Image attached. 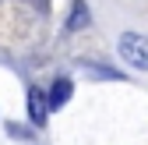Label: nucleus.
I'll list each match as a JSON object with an SVG mask.
<instances>
[{
	"label": "nucleus",
	"instance_id": "f257e3e1",
	"mask_svg": "<svg viewBox=\"0 0 148 145\" xmlns=\"http://www.w3.org/2000/svg\"><path fill=\"white\" fill-rule=\"evenodd\" d=\"M116 50H120V57L131 64V67L148 71V39H145V35H138V32H123L120 43H116Z\"/></svg>",
	"mask_w": 148,
	"mask_h": 145
},
{
	"label": "nucleus",
	"instance_id": "f03ea898",
	"mask_svg": "<svg viewBox=\"0 0 148 145\" xmlns=\"http://www.w3.org/2000/svg\"><path fill=\"white\" fill-rule=\"evenodd\" d=\"M28 117L35 128H42L46 117H49V103H46V92L42 88H28Z\"/></svg>",
	"mask_w": 148,
	"mask_h": 145
},
{
	"label": "nucleus",
	"instance_id": "7ed1b4c3",
	"mask_svg": "<svg viewBox=\"0 0 148 145\" xmlns=\"http://www.w3.org/2000/svg\"><path fill=\"white\" fill-rule=\"evenodd\" d=\"M71 92H74V85H71L67 78H57V81H53V88H49V96H46L49 110H60V106L71 99Z\"/></svg>",
	"mask_w": 148,
	"mask_h": 145
},
{
	"label": "nucleus",
	"instance_id": "20e7f679",
	"mask_svg": "<svg viewBox=\"0 0 148 145\" xmlns=\"http://www.w3.org/2000/svg\"><path fill=\"white\" fill-rule=\"evenodd\" d=\"M88 25V7L81 4V0H74V7H71V18H67V28H85Z\"/></svg>",
	"mask_w": 148,
	"mask_h": 145
}]
</instances>
